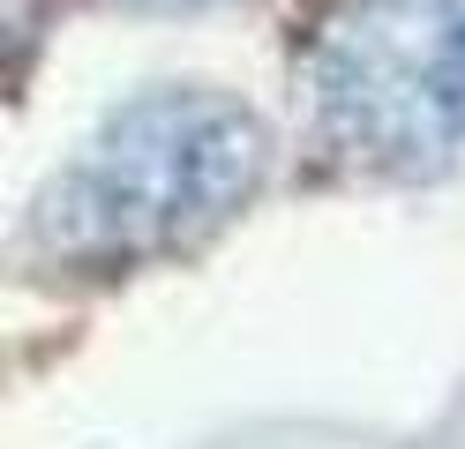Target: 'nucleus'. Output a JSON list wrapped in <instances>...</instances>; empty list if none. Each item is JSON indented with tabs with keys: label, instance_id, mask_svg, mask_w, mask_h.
Segmentation results:
<instances>
[{
	"label": "nucleus",
	"instance_id": "obj_1",
	"mask_svg": "<svg viewBox=\"0 0 465 449\" xmlns=\"http://www.w3.org/2000/svg\"><path fill=\"white\" fill-rule=\"evenodd\" d=\"M271 172V135L218 90H143L113 105L98 135L53 172L31 210V239L53 262L113 269L195 248Z\"/></svg>",
	"mask_w": 465,
	"mask_h": 449
},
{
	"label": "nucleus",
	"instance_id": "obj_2",
	"mask_svg": "<svg viewBox=\"0 0 465 449\" xmlns=\"http://www.w3.org/2000/svg\"><path fill=\"white\" fill-rule=\"evenodd\" d=\"M323 150L383 180L465 165V0H338L308 45Z\"/></svg>",
	"mask_w": 465,
	"mask_h": 449
},
{
	"label": "nucleus",
	"instance_id": "obj_3",
	"mask_svg": "<svg viewBox=\"0 0 465 449\" xmlns=\"http://www.w3.org/2000/svg\"><path fill=\"white\" fill-rule=\"evenodd\" d=\"M121 8H211V0H121Z\"/></svg>",
	"mask_w": 465,
	"mask_h": 449
}]
</instances>
